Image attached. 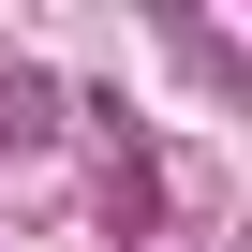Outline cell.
I'll return each instance as SVG.
<instances>
[{"label": "cell", "mask_w": 252, "mask_h": 252, "mask_svg": "<svg viewBox=\"0 0 252 252\" xmlns=\"http://www.w3.org/2000/svg\"><path fill=\"white\" fill-rule=\"evenodd\" d=\"M45 134H60V74L0 60V149H45Z\"/></svg>", "instance_id": "1"}]
</instances>
